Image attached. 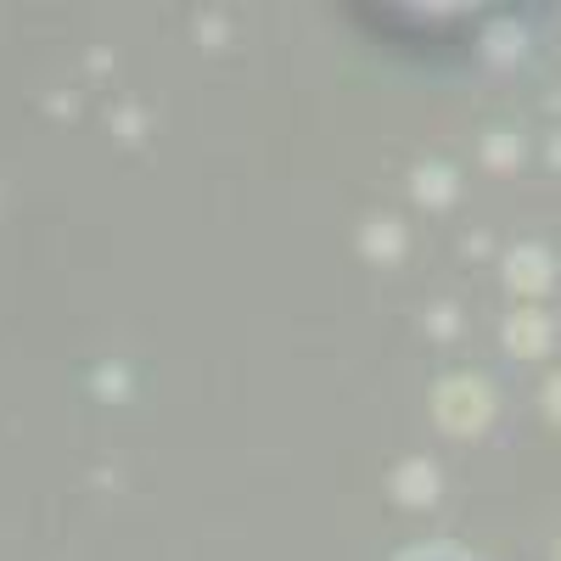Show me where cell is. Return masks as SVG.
Segmentation results:
<instances>
[{
    "mask_svg": "<svg viewBox=\"0 0 561 561\" xmlns=\"http://www.w3.org/2000/svg\"><path fill=\"white\" fill-rule=\"evenodd\" d=\"M433 421L449 438H478L489 421H494V388L478 370H455L433 388Z\"/></svg>",
    "mask_w": 561,
    "mask_h": 561,
    "instance_id": "1",
    "label": "cell"
},
{
    "mask_svg": "<svg viewBox=\"0 0 561 561\" xmlns=\"http://www.w3.org/2000/svg\"><path fill=\"white\" fill-rule=\"evenodd\" d=\"M550 280H556V259H550L539 242H523V248L505 253V287H511V293L539 298V293H550Z\"/></svg>",
    "mask_w": 561,
    "mask_h": 561,
    "instance_id": "2",
    "label": "cell"
},
{
    "mask_svg": "<svg viewBox=\"0 0 561 561\" xmlns=\"http://www.w3.org/2000/svg\"><path fill=\"white\" fill-rule=\"evenodd\" d=\"M500 332H505V348L517 354V359H534V354L550 348V332H556V325H550V314H539V309H517V314L500 325Z\"/></svg>",
    "mask_w": 561,
    "mask_h": 561,
    "instance_id": "3",
    "label": "cell"
},
{
    "mask_svg": "<svg viewBox=\"0 0 561 561\" xmlns=\"http://www.w3.org/2000/svg\"><path fill=\"white\" fill-rule=\"evenodd\" d=\"M399 505H433L438 500V466L433 460H399V472L388 478Z\"/></svg>",
    "mask_w": 561,
    "mask_h": 561,
    "instance_id": "4",
    "label": "cell"
},
{
    "mask_svg": "<svg viewBox=\"0 0 561 561\" xmlns=\"http://www.w3.org/2000/svg\"><path fill=\"white\" fill-rule=\"evenodd\" d=\"M410 185H415V197H427L433 208H444V203L455 197V169H449V163H421V169L410 174Z\"/></svg>",
    "mask_w": 561,
    "mask_h": 561,
    "instance_id": "5",
    "label": "cell"
},
{
    "mask_svg": "<svg viewBox=\"0 0 561 561\" xmlns=\"http://www.w3.org/2000/svg\"><path fill=\"white\" fill-rule=\"evenodd\" d=\"M359 248H365V259H399V225L393 219H370L359 230Z\"/></svg>",
    "mask_w": 561,
    "mask_h": 561,
    "instance_id": "6",
    "label": "cell"
},
{
    "mask_svg": "<svg viewBox=\"0 0 561 561\" xmlns=\"http://www.w3.org/2000/svg\"><path fill=\"white\" fill-rule=\"evenodd\" d=\"M393 561H478L466 545H455V539H427V545H410V550H399Z\"/></svg>",
    "mask_w": 561,
    "mask_h": 561,
    "instance_id": "7",
    "label": "cell"
},
{
    "mask_svg": "<svg viewBox=\"0 0 561 561\" xmlns=\"http://www.w3.org/2000/svg\"><path fill=\"white\" fill-rule=\"evenodd\" d=\"M483 158H489V169H511V163L523 158V140L517 135H489L483 140Z\"/></svg>",
    "mask_w": 561,
    "mask_h": 561,
    "instance_id": "8",
    "label": "cell"
},
{
    "mask_svg": "<svg viewBox=\"0 0 561 561\" xmlns=\"http://www.w3.org/2000/svg\"><path fill=\"white\" fill-rule=\"evenodd\" d=\"M539 404H545V415L556 421V427H561V370H556V377L545 382V393H539Z\"/></svg>",
    "mask_w": 561,
    "mask_h": 561,
    "instance_id": "9",
    "label": "cell"
},
{
    "mask_svg": "<svg viewBox=\"0 0 561 561\" xmlns=\"http://www.w3.org/2000/svg\"><path fill=\"white\" fill-rule=\"evenodd\" d=\"M556 561H561V539H556Z\"/></svg>",
    "mask_w": 561,
    "mask_h": 561,
    "instance_id": "10",
    "label": "cell"
}]
</instances>
